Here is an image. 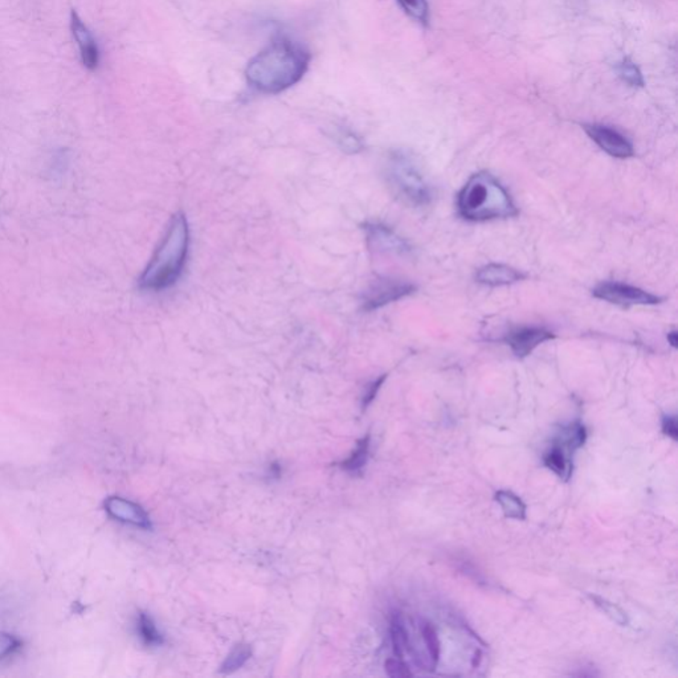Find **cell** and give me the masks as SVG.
<instances>
[{"instance_id": "cell-1", "label": "cell", "mask_w": 678, "mask_h": 678, "mask_svg": "<svg viewBox=\"0 0 678 678\" xmlns=\"http://www.w3.org/2000/svg\"><path fill=\"white\" fill-rule=\"evenodd\" d=\"M309 63L310 55L304 47L278 39L249 61L245 78L258 92L277 95L297 84Z\"/></svg>"}, {"instance_id": "cell-2", "label": "cell", "mask_w": 678, "mask_h": 678, "mask_svg": "<svg viewBox=\"0 0 678 678\" xmlns=\"http://www.w3.org/2000/svg\"><path fill=\"white\" fill-rule=\"evenodd\" d=\"M189 249V223L183 214H175L167 225L162 242L141 276V289L161 292L174 286L186 266Z\"/></svg>"}, {"instance_id": "cell-3", "label": "cell", "mask_w": 678, "mask_h": 678, "mask_svg": "<svg viewBox=\"0 0 678 678\" xmlns=\"http://www.w3.org/2000/svg\"><path fill=\"white\" fill-rule=\"evenodd\" d=\"M460 216L471 222L506 219L518 214L510 193L489 172L472 175L457 195Z\"/></svg>"}, {"instance_id": "cell-4", "label": "cell", "mask_w": 678, "mask_h": 678, "mask_svg": "<svg viewBox=\"0 0 678 678\" xmlns=\"http://www.w3.org/2000/svg\"><path fill=\"white\" fill-rule=\"evenodd\" d=\"M384 177L393 195L411 207H424L433 201V189L415 158L404 150H395L387 157Z\"/></svg>"}, {"instance_id": "cell-5", "label": "cell", "mask_w": 678, "mask_h": 678, "mask_svg": "<svg viewBox=\"0 0 678 678\" xmlns=\"http://www.w3.org/2000/svg\"><path fill=\"white\" fill-rule=\"evenodd\" d=\"M416 287L399 278H380L363 293L362 307L366 312L381 309L391 302L407 297L415 292Z\"/></svg>"}, {"instance_id": "cell-6", "label": "cell", "mask_w": 678, "mask_h": 678, "mask_svg": "<svg viewBox=\"0 0 678 678\" xmlns=\"http://www.w3.org/2000/svg\"><path fill=\"white\" fill-rule=\"evenodd\" d=\"M594 297L621 308L639 307V305H656L662 301L659 296L647 290L628 286L623 283H601L592 290Z\"/></svg>"}, {"instance_id": "cell-7", "label": "cell", "mask_w": 678, "mask_h": 678, "mask_svg": "<svg viewBox=\"0 0 678 678\" xmlns=\"http://www.w3.org/2000/svg\"><path fill=\"white\" fill-rule=\"evenodd\" d=\"M556 339L554 333L539 326L516 328L505 337V343L512 349L516 358L529 357L542 343Z\"/></svg>"}, {"instance_id": "cell-8", "label": "cell", "mask_w": 678, "mask_h": 678, "mask_svg": "<svg viewBox=\"0 0 678 678\" xmlns=\"http://www.w3.org/2000/svg\"><path fill=\"white\" fill-rule=\"evenodd\" d=\"M584 130L599 148L604 150L610 157L619 158V160L632 157V143L619 131L613 130L609 126L598 125V123L584 125Z\"/></svg>"}, {"instance_id": "cell-9", "label": "cell", "mask_w": 678, "mask_h": 678, "mask_svg": "<svg viewBox=\"0 0 678 678\" xmlns=\"http://www.w3.org/2000/svg\"><path fill=\"white\" fill-rule=\"evenodd\" d=\"M105 510L111 518L122 524L131 525L140 529H151V521H150L148 513L136 502L121 497H109L105 501Z\"/></svg>"}, {"instance_id": "cell-10", "label": "cell", "mask_w": 678, "mask_h": 678, "mask_svg": "<svg viewBox=\"0 0 678 678\" xmlns=\"http://www.w3.org/2000/svg\"><path fill=\"white\" fill-rule=\"evenodd\" d=\"M367 242L370 248L381 254L406 255L410 246L402 237L383 224L370 223L365 225Z\"/></svg>"}, {"instance_id": "cell-11", "label": "cell", "mask_w": 678, "mask_h": 678, "mask_svg": "<svg viewBox=\"0 0 678 678\" xmlns=\"http://www.w3.org/2000/svg\"><path fill=\"white\" fill-rule=\"evenodd\" d=\"M70 28L80 48L82 64L89 70H96L99 64V47L89 29L82 23L80 16L75 11L70 15Z\"/></svg>"}, {"instance_id": "cell-12", "label": "cell", "mask_w": 678, "mask_h": 678, "mask_svg": "<svg viewBox=\"0 0 678 678\" xmlns=\"http://www.w3.org/2000/svg\"><path fill=\"white\" fill-rule=\"evenodd\" d=\"M527 277L525 273L504 264H489L475 273V280L488 287L512 286Z\"/></svg>"}, {"instance_id": "cell-13", "label": "cell", "mask_w": 678, "mask_h": 678, "mask_svg": "<svg viewBox=\"0 0 678 678\" xmlns=\"http://www.w3.org/2000/svg\"><path fill=\"white\" fill-rule=\"evenodd\" d=\"M543 463L553 474L562 480H570L572 474L571 454L563 448L559 443L551 445L548 451L543 454Z\"/></svg>"}, {"instance_id": "cell-14", "label": "cell", "mask_w": 678, "mask_h": 678, "mask_svg": "<svg viewBox=\"0 0 678 678\" xmlns=\"http://www.w3.org/2000/svg\"><path fill=\"white\" fill-rule=\"evenodd\" d=\"M495 500L500 505L504 516L516 521H525L527 518V506L519 495L510 490H498Z\"/></svg>"}, {"instance_id": "cell-15", "label": "cell", "mask_w": 678, "mask_h": 678, "mask_svg": "<svg viewBox=\"0 0 678 678\" xmlns=\"http://www.w3.org/2000/svg\"><path fill=\"white\" fill-rule=\"evenodd\" d=\"M587 436L589 434H587L586 425L582 422L577 421L562 427V431L558 433L557 443H559L563 448L568 449L572 454L578 449L584 447Z\"/></svg>"}, {"instance_id": "cell-16", "label": "cell", "mask_w": 678, "mask_h": 678, "mask_svg": "<svg viewBox=\"0 0 678 678\" xmlns=\"http://www.w3.org/2000/svg\"><path fill=\"white\" fill-rule=\"evenodd\" d=\"M137 633L138 636H140L141 641H142L146 647H160V645H162L164 642L163 636L161 635L157 625H155L148 613L141 612L140 615H138Z\"/></svg>"}, {"instance_id": "cell-17", "label": "cell", "mask_w": 678, "mask_h": 678, "mask_svg": "<svg viewBox=\"0 0 678 678\" xmlns=\"http://www.w3.org/2000/svg\"><path fill=\"white\" fill-rule=\"evenodd\" d=\"M390 633H391V641L393 652L398 659L403 660L404 652L408 650V633L404 627L403 619L399 612H393L391 615V624H390Z\"/></svg>"}, {"instance_id": "cell-18", "label": "cell", "mask_w": 678, "mask_h": 678, "mask_svg": "<svg viewBox=\"0 0 678 678\" xmlns=\"http://www.w3.org/2000/svg\"><path fill=\"white\" fill-rule=\"evenodd\" d=\"M589 598L604 615L609 616L610 621L621 625V627L630 625V618H628L627 612L618 604L612 603L609 599L599 597V595L589 594Z\"/></svg>"}, {"instance_id": "cell-19", "label": "cell", "mask_w": 678, "mask_h": 678, "mask_svg": "<svg viewBox=\"0 0 678 678\" xmlns=\"http://www.w3.org/2000/svg\"><path fill=\"white\" fill-rule=\"evenodd\" d=\"M251 654L252 651L251 648H249V645H236V647L231 651V653L228 654L225 662H223L222 666H220V673L231 674L234 673V672L239 671V669L248 662Z\"/></svg>"}, {"instance_id": "cell-20", "label": "cell", "mask_w": 678, "mask_h": 678, "mask_svg": "<svg viewBox=\"0 0 678 678\" xmlns=\"http://www.w3.org/2000/svg\"><path fill=\"white\" fill-rule=\"evenodd\" d=\"M421 631L422 640H424L428 653H430L431 662L436 666L437 662H439L440 656H442V644H440L436 628L430 621H422Z\"/></svg>"}, {"instance_id": "cell-21", "label": "cell", "mask_w": 678, "mask_h": 678, "mask_svg": "<svg viewBox=\"0 0 678 678\" xmlns=\"http://www.w3.org/2000/svg\"><path fill=\"white\" fill-rule=\"evenodd\" d=\"M370 436L363 437L358 442L357 448L346 462L342 463V468L349 472H358L365 466L369 459Z\"/></svg>"}, {"instance_id": "cell-22", "label": "cell", "mask_w": 678, "mask_h": 678, "mask_svg": "<svg viewBox=\"0 0 678 678\" xmlns=\"http://www.w3.org/2000/svg\"><path fill=\"white\" fill-rule=\"evenodd\" d=\"M334 138H336L337 143L340 149L349 154H357V152L362 151L363 142L354 131L349 130L346 128H339L334 131Z\"/></svg>"}, {"instance_id": "cell-23", "label": "cell", "mask_w": 678, "mask_h": 678, "mask_svg": "<svg viewBox=\"0 0 678 678\" xmlns=\"http://www.w3.org/2000/svg\"><path fill=\"white\" fill-rule=\"evenodd\" d=\"M22 648L23 641L17 636L0 631V664L19 653Z\"/></svg>"}, {"instance_id": "cell-24", "label": "cell", "mask_w": 678, "mask_h": 678, "mask_svg": "<svg viewBox=\"0 0 678 678\" xmlns=\"http://www.w3.org/2000/svg\"><path fill=\"white\" fill-rule=\"evenodd\" d=\"M398 3L403 8L404 13L410 15L412 19L418 20L422 25L428 22L430 10H428L427 0H398Z\"/></svg>"}, {"instance_id": "cell-25", "label": "cell", "mask_w": 678, "mask_h": 678, "mask_svg": "<svg viewBox=\"0 0 678 678\" xmlns=\"http://www.w3.org/2000/svg\"><path fill=\"white\" fill-rule=\"evenodd\" d=\"M619 75H621L623 81L627 82L631 87L638 88L644 85V78H642L641 72H640L638 66L633 64L632 61L628 60V58L621 61V66H619Z\"/></svg>"}, {"instance_id": "cell-26", "label": "cell", "mask_w": 678, "mask_h": 678, "mask_svg": "<svg viewBox=\"0 0 678 678\" xmlns=\"http://www.w3.org/2000/svg\"><path fill=\"white\" fill-rule=\"evenodd\" d=\"M384 668H386V673L392 678H406L413 676L412 672L410 671L407 664H404L403 660L401 659L387 660Z\"/></svg>"}, {"instance_id": "cell-27", "label": "cell", "mask_w": 678, "mask_h": 678, "mask_svg": "<svg viewBox=\"0 0 678 678\" xmlns=\"http://www.w3.org/2000/svg\"><path fill=\"white\" fill-rule=\"evenodd\" d=\"M662 431L665 436L671 437L673 442H678V425L676 415H664L662 421Z\"/></svg>"}, {"instance_id": "cell-28", "label": "cell", "mask_w": 678, "mask_h": 678, "mask_svg": "<svg viewBox=\"0 0 678 678\" xmlns=\"http://www.w3.org/2000/svg\"><path fill=\"white\" fill-rule=\"evenodd\" d=\"M384 381H386V375L381 377L380 380L372 381V383L370 384L369 387H367L362 402L363 410H365V408L369 407L370 404L372 403V401H374L375 396L378 395V391H380L381 384H383Z\"/></svg>"}, {"instance_id": "cell-29", "label": "cell", "mask_w": 678, "mask_h": 678, "mask_svg": "<svg viewBox=\"0 0 678 678\" xmlns=\"http://www.w3.org/2000/svg\"><path fill=\"white\" fill-rule=\"evenodd\" d=\"M668 342L671 343L672 348H677V331H671V333H668Z\"/></svg>"}, {"instance_id": "cell-30", "label": "cell", "mask_w": 678, "mask_h": 678, "mask_svg": "<svg viewBox=\"0 0 678 678\" xmlns=\"http://www.w3.org/2000/svg\"><path fill=\"white\" fill-rule=\"evenodd\" d=\"M481 656H483V653H481V651L475 652V657H474V668H475V666L480 665Z\"/></svg>"}]
</instances>
